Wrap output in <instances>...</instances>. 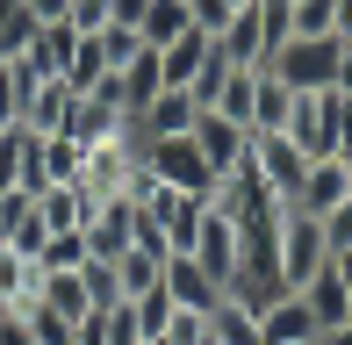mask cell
<instances>
[{
    "label": "cell",
    "instance_id": "1",
    "mask_svg": "<svg viewBox=\"0 0 352 345\" xmlns=\"http://www.w3.org/2000/svg\"><path fill=\"white\" fill-rule=\"evenodd\" d=\"M266 72H274L287 93H324V87H338V36H287Z\"/></svg>",
    "mask_w": 352,
    "mask_h": 345
},
{
    "label": "cell",
    "instance_id": "2",
    "mask_svg": "<svg viewBox=\"0 0 352 345\" xmlns=\"http://www.w3.org/2000/svg\"><path fill=\"white\" fill-rule=\"evenodd\" d=\"M274 252H280V280H287V288H309V280L331 266L324 223H316V216H302V209H280V238H274Z\"/></svg>",
    "mask_w": 352,
    "mask_h": 345
},
{
    "label": "cell",
    "instance_id": "3",
    "mask_svg": "<svg viewBox=\"0 0 352 345\" xmlns=\"http://www.w3.org/2000/svg\"><path fill=\"white\" fill-rule=\"evenodd\" d=\"M144 172L166 180V187H180V194H201V201L216 194V172L195 151V137H158V144H144Z\"/></svg>",
    "mask_w": 352,
    "mask_h": 345
},
{
    "label": "cell",
    "instance_id": "4",
    "mask_svg": "<svg viewBox=\"0 0 352 345\" xmlns=\"http://www.w3.org/2000/svg\"><path fill=\"white\" fill-rule=\"evenodd\" d=\"M237 252H245V238H237L230 209H223V201H209V209H201V230H195V245H187V259H195L201 274L216 280V288H230V274H237Z\"/></svg>",
    "mask_w": 352,
    "mask_h": 345
},
{
    "label": "cell",
    "instance_id": "5",
    "mask_svg": "<svg viewBox=\"0 0 352 345\" xmlns=\"http://www.w3.org/2000/svg\"><path fill=\"white\" fill-rule=\"evenodd\" d=\"M245 159H252V172H259V180H266V194H274V201H295V187L309 180V166H316L309 151H295V144H287L280 130L252 137V151H245Z\"/></svg>",
    "mask_w": 352,
    "mask_h": 345
},
{
    "label": "cell",
    "instance_id": "6",
    "mask_svg": "<svg viewBox=\"0 0 352 345\" xmlns=\"http://www.w3.org/2000/svg\"><path fill=\"white\" fill-rule=\"evenodd\" d=\"M187 137H195V151L209 159L216 187L230 180V172L245 166V151H252V130H237V122H230V115H216V108H201V115H195V130H187Z\"/></svg>",
    "mask_w": 352,
    "mask_h": 345
},
{
    "label": "cell",
    "instance_id": "7",
    "mask_svg": "<svg viewBox=\"0 0 352 345\" xmlns=\"http://www.w3.org/2000/svg\"><path fill=\"white\" fill-rule=\"evenodd\" d=\"M43 309H58V317L72 324H87V317H101V295H94V274L87 266H43Z\"/></svg>",
    "mask_w": 352,
    "mask_h": 345
},
{
    "label": "cell",
    "instance_id": "8",
    "mask_svg": "<svg viewBox=\"0 0 352 345\" xmlns=\"http://www.w3.org/2000/svg\"><path fill=\"white\" fill-rule=\"evenodd\" d=\"M195 115H201V101H195L187 87H158L151 108H144L130 130L144 137V144H158V137H187V130H195Z\"/></svg>",
    "mask_w": 352,
    "mask_h": 345
},
{
    "label": "cell",
    "instance_id": "9",
    "mask_svg": "<svg viewBox=\"0 0 352 345\" xmlns=\"http://www.w3.org/2000/svg\"><path fill=\"white\" fill-rule=\"evenodd\" d=\"M280 137H287L295 151H309V159H331V87H324V93H295Z\"/></svg>",
    "mask_w": 352,
    "mask_h": 345
},
{
    "label": "cell",
    "instance_id": "10",
    "mask_svg": "<svg viewBox=\"0 0 352 345\" xmlns=\"http://www.w3.org/2000/svg\"><path fill=\"white\" fill-rule=\"evenodd\" d=\"M151 58H158V80H166V87H187V93H195V80L216 65V36L187 29V36H173L166 51H151Z\"/></svg>",
    "mask_w": 352,
    "mask_h": 345
},
{
    "label": "cell",
    "instance_id": "11",
    "mask_svg": "<svg viewBox=\"0 0 352 345\" xmlns=\"http://www.w3.org/2000/svg\"><path fill=\"white\" fill-rule=\"evenodd\" d=\"M72 101H79V93L65 80H29V93H22V130L29 137H65Z\"/></svg>",
    "mask_w": 352,
    "mask_h": 345
},
{
    "label": "cell",
    "instance_id": "12",
    "mask_svg": "<svg viewBox=\"0 0 352 345\" xmlns=\"http://www.w3.org/2000/svg\"><path fill=\"white\" fill-rule=\"evenodd\" d=\"M259 345H316V317H309V302L295 288L259 309Z\"/></svg>",
    "mask_w": 352,
    "mask_h": 345
},
{
    "label": "cell",
    "instance_id": "13",
    "mask_svg": "<svg viewBox=\"0 0 352 345\" xmlns=\"http://www.w3.org/2000/svg\"><path fill=\"white\" fill-rule=\"evenodd\" d=\"M166 302H173V309H201V317H209V309L223 302V288H216V280L201 274L187 252H173V259H166Z\"/></svg>",
    "mask_w": 352,
    "mask_h": 345
},
{
    "label": "cell",
    "instance_id": "14",
    "mask_svg": "<svg viewBox=\"0 0 352 345\" xmlns=\"http://www.w3.org/2000/svg\"><path fill=\"white\" fill-rule=\"evenodd\" d=\"M116 130H130V122H122V108L116 101H101V93H79L72 101V115H65V144H101V137H116Z\"/></svg>",
    "mask_w": 352,
    "mask_h": 345
},
{
    "label": "cell",
    "instance_id": "15",
    "mask_svg": "<svg viewBox=\"0 0 352 345\" xmlns=\"http://www.w3.org/2000/svg\"><path fill=\"white\" fill-rule=\"evenodd\" d=\"M338 201H345V166H338V159H316V166H309V180L295 187V201H287V209L324 216V209H338Z\"/></svg>",
    "mask_w": 352,
    "mask_h": 345
},
{
    "label": "cell",
    "instance_id": "16",
    "mask_svg": "<svg viewBox=\"0 0 352 345\" xmlns=\"http://www.w3.org/2000/svg\"><path fill=\"white\" fill-rule=\"evenodd\" d=\"M295 295L309 302L316 331H331V324H352V302H345V280H338V266H324V274H316L309 288H295Z\"/></svg>",
    "mask_w": 352,
    "mask_h": 345
},
{
    "label": "cell",
    "instance_id": "17",
    "mask_svg": "<svg viewBox=\"0 0 352 345\" xmlns=\"http://www.w3.org/2000/svg\"><path fill=\"white\" fill-rule=\"evenodd\" d=\"M187 29H195V14H187V0H144V22H137L144 51H166L173 36H187Z\"/></svg>",
    "mask_w": 352,
    "mask_h": 345
},
{
    "label": "cell",
    "instance_id": "18",
    "mask_svg": "<svg viewBox=\"0 0 352 345\" xmlns=\"http://www.w3.org/2000/svg\"><path fill=\"white\" fill-rule=\"evenodd\" d=\"M108 266H116V295H122V302H137V295H151L158 280H166V259H158V252H137V245L122 259H108Z\"/></svg>",
    "mask_w": 352,
    "mask_h": 345
},
{
    "label": "cell",
    "instance_id": "19",
    "mask_svg": "<svg viewBox=\"0 0 352 345\" xmlns=\"http://www.w3.org/2000/svg\"><path fill=\"white\" fill-rule=\"evenodd\" d=\"M209 338L216 345H259V309H245L237 295H223L209 309Z\"/></svg>",
    "mask_w": 352,
    "mask_h": 345
},
{
    "label": "cell",
    "instance_id": "20",
    "mask_svg": "<svg viewBox=\"0 0 352 345\" xmlns=\"http://www.w3.org/2000/svg\"><path fill=\"white\" fill-rule=\"evenodd\" d=\"M252 108H259V72L230 65V80H223V93H216V115H230L237 130H252Z\"/></svg>",
    "mask_w": 352,
    "mask_h": 345
},
{
    "label": "cell",
    "instance_id": "21",
    "mask_svg": "<svg viewBox=\"0 0 352 345\" xmlns=\"http://www.w3.org/2000/svg\"><path fill=\"white\" fill-rule=\"evenodd\" d=\"M287 101H295V93H287L274 72H259V108H252V137H266V130H287Z\"/></svg>",
    "mask_w": 352,
    "mask_h": 345
},
{
    "label": "cell",
    "instance_id": "22",
    "mask_svg": "<svg viewBox=\"0 0 352 345\" xmlns=\"http://www.w3.org/2000/svg\"><path fill=\"white\" fill-rule=\"evenodd\" d=\"M287 29L295 36H338V0H287Z\"/></svg>",
    "mask_w": 352,
    "mask_h": 345
},
{
    "label": "cell",
    "instance_id": "23",
    "mask_svg": "<svg viewBox=\"0 0 352 345\" xmlns=\"http://www.w3.org/2000/svg\"><path fill=\"white\" fill-rule=\"evenodd\" d=\"M22 324H29V345H72V338H79L72 324L58 317V309H43V302H36V309H22Z\"/></svg>",
    "mask_w": 352,
    "mask_h": 345
},
{
    "label": "cell",
    "instance_id": "24",
    "mask_svg": "<svg viewBox=\"0 0 352 345\" xmlns=\"http://www.w3.org/2000/svg\"><path fill=\"white\" fill-rule=\"evenodd\" d=\"M237 8H252V0H187V14H195V29H201V36H223Z\"/></svg>",
    "mask_w": 352,
    "mask_h": 345
},
{
    "label": "cell",
    "instance_id": "25",
    "mask_svg": "<svg viewBox=\"0 0 352 345\" xmlns=\"http://www.w3.org/2000/svg\"><path fill=\"white\" fill-rule=\"evenodd\" d=\"M331 159H352V93L331 87Z\"/></svg>",
    "mask_w": 352,
    "mask_h": 345
},
{
    "label": "cell",
    "instance_id": "26",
    "mask_svg": "<svg viewBox=\"0 0 352 345\" xmlns=\"http://www.w3.org/2000/svg\"><path fill=\"white\" fill-rule=\"evenodd\" d=\"M94 252H87V230H58L51 245H43V266H87Z\"/></svg>",
    "mask_w": 352,
    "mask_h": 345
},
{
    "label": "cell",
    "instance_id": "27",
    "mask_svg": "<svg viewBox=\"0 0 352 345\" xmlns=\"http://www.w3.org/2000/svg\"><path fill=\"white\" fill-rule=\"evenodd\" d=\"M316 223H324V245H331V259H345V252H352V201H338V209H324Z\"/></svg>",
    "mask_w": 352,
    "mask_h": 345
},
{
    "label": "cell",
    "instance_id": "28",
    "mask_svg": "<svg viewBox=\"0 0 352 345\" xmlns=\"http://www.w3.org/2000/svg\"><path fill=\"white\" fill-rule=\"evenodd\" d=\"M209 338V317H201V309H173L166 317V345H201Z\"/></svg>",
    "mask_w": 352,
    "mask_h": 345
},
{
    "label": "cell",
    "instance_id": "29",
    "mask_svg": "<svg viewBox=\"0 0 352 345\" xmlns=\"http://www.w3.org/2000/svg\"><path fill=\"white\" fill-rule=\"evenodd\" d=\"M65 22L79 29V36H101V29H108V0H72Z\"/></svg>",
    "mask_w": 352,
    "mask_h": 345
},
{
    "label": "cell",
    "instance_id": "30",
    "mask_svg": "<svg viewBox=\"0 0 352 345\" xmlns=\"http://www.w3.org/2000/svg\"><path fill=\"white\" fill-rule=\"evenodd\" d=\"M22 8H29V22H65V14H72V0H22Z\"/></svg>",
    "mask_w": 352,
    "mask_h": 345
},
{
    "label": "cell",
    "instance_id": "31",
    "mask_svg": "<svg viewBox=\"0 0 352 345\" xmlns=\"http://www.w3.org/2000/svg\"><path fill=\"white\" fill-rule=\"evenodd\" d=\"M338 93H352V43H338Z\"/></svg>",
    "mask_w": 352,
    "mask_h": 345
},
{
    "label": "cell",
    "instance_id": "32",
    "mask_svg": "<svg viewBox=\"0 0 352 345\" xmlns=\"http://www.w3.org/2000/svg\"><path fill=\"white\" fill-rule=\"evenodd\" d=\"M316 345H352V324H331V331H316Z\"/></svg>",
    "mask_w": 352,
    "mask_h": 345
},
{
    "label": "cell",
    "instance_id": "33",
    "mask_svg": "<svg viewBox=\"0 0 352 345\" xmlns=\"http://www.w3.org/2000/svg\"><path fill=\"white\" fill-rule=\"evenodd\" d=\"M338 166H345V201H352V159H338Z\"/></svg>",
    "mask_w": 352,
    "mask_h": 345
},
{
    "label": "cell",
    "instance_id": "34",
    "mask_svg": "<svg viewBox=\"0 0 352 345\" xmlns=\"http://www.w3.org/2000/svg\"><path fill=\"white\" fill-rule=\"evenodd\" d=\"M144 345H166V338H144Z\"/></svg>",
    "mask_w": 352,
    "mask_h": 345
}]
</instances>
